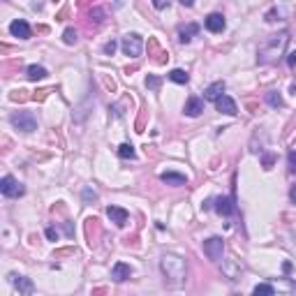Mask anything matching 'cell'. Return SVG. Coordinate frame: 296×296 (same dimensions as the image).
Masks as SVG:
<instances>
[{
	"label": "cell",
	"mask_w": 296,
	"mask_h": 296,
	"mask_svg": "<svg viewBox=\"0 0 296 296\" xmlns=\"http://www.w3.org/2000/svg\"><path fill=\"white\" fill-rule=\"evenodd\" d=\"M289 42V35L287 33H278V35H271V37L266 39L264 44L259 46V53H257V61L262 65H273L278 63L282 53H285V46Z\"/></svg>",
	"instance_id": "obj_1"
},
{
	"label": "cell",
	"mask_w": 296,
	"mask_h": 296,
	"mask_svg": "<svg viewBox=\"0 0 296 296\" xmlns=\"http://www.w3.org/2000/svg\"><path fill=\"white\" fill-rule=\"evenodd\" d=\"M160 268H162V273H164V280L169 282V285H174V287H178V285H183V280H185V262H183L178 255H164V257L160 259Z\"/></svg>",
	"instance_id": "obj_2"
},
{
	"label": "cell",
	"mask_w": 296,
	"mask_h": 296,
	"mask_svg": "<svg viewBox=\"0 0 296 296\" xmlns=\"http://www.w3.org/2000/svg\"><path fill=\"white\" fill-rule=\"evenodd\" d=\"M9 123H12L16 130L26 132V134L37 130V118H35L31 111H14V114L9 116Z\"/></svg>",
	"instance_id": "obj_3"
},
{
	"label": "cell",
	"mask_w": 296,
	"mask_h": 296,
	"mask_svg": "<svg viewBox=\"0 0 296 296\" xmlns=\"http://www.w3.org/2000/svg\"><path fill=\"white\" fill-rule=\"evenodd\" d=\"M121 46H123V53H125V56H130V58H139L141 51H144V39H141V35H137V33H130V35L123 37Z\"/></svg>",
	"instance_id": "obj_4"
},
{
	"label": "cell",
	"mask_w": 296,
	"mask_h": 296,
	"mask_svg": "<svg viewBox=\"0 0 296 296\" xmlns=\"http://www.w3.org/2000/svg\"><path fill=\"white\" fill-rule=\"evenodd\" d=\"M222 250H225V241H222L220 236H211L208 241H204V255L211 262H220Z\"/></svg>",
	"instance_id": "obj_5"
},
{
	"label": "cell",
	"mask_w": 296,
	"mask_h": 296,
	"mask_svg": "<svg viewBox=\"0 0 296 296\" xmlns=\"http://www.w3.org/2000/svg\"><path fill=\"white\" fill-rule=\"evenodd\" d=\"M0 192L5 195V197H21L23 192V185L16 181L14 176H2V181H0Z\"/></svg>",
	"instance_id": "obj_6"
},
{
	"label": "cell",
	"mask_w": 296,
	"mask_h": 296,
	"mask_svg": "<svg viewBox=\"0 0 296 296\" xmlns=\"http://www.w3.org/2000/svg\"><path fill=\"white\" fill-rule=\"evenodd\" d=\"M215 109H218L220 114H227V116H236V114H238L236 102L229 98V95H220V98L215 99Z\"/></svg>",
	"instance_id": "obj_7"
},
{
	"label": "cell",
	"mask_w": 296,
	"mask_h": 296,
	"mask_svg": "<svg viewBox=\"0 0 296 296\" xmlns=\"http://www.w3.org/2000/svg\"><path fill=\"white\" fill-rule=\"evenodd\" d=\"M106 215H109V220L114 222V225H118V227H125L128 225V211L125 208H121V206H109L106 208Z\"/></svg>",
	"instance_id": "obj_8"
},
{
	"label": "cell",
	"mask_w": 296,
	"mask_h": 296,
	"mask_svg": "<svg viewBox=\"0 0 296 296\" xmlns=\"http://www.w3.org/2000/svg\"><path fill=\"white\" fill-rule=\"evenodd\" d=\"M204 26L211 33H222V31H225V26H227V21H225V16H222V14L213 12V14H208L204 19Z\"/></svg>",
	"instance_id": "obj_9"
},
{
	"label": "cell",
	"mask_w": 296,
	"mask_h": 296,
	"mask_svg": "<svg viewBox=\"0 0 296 296\" xmlns=\"http://www.w3.org/2000/svg\"><path fill=\"white\" fill-rule=\"evenodd\" d=\"M9 33H12L14 37H19V39H28V37H31V26L23 21V19H16V21L9 23Z\"/></svg>",
	"instance_id": "obj_10"
},
{
	"label": "cell",
	"mask_w": 296,
	"mask_h": 296,
	"mask_svg": "<svg viewBox=\"0 0 296 296\" xmlns=\"http://www.w3.org/2000/svg\"><path fill=\"white\" fill-rule=\"evenodd\" d=\"M201 111H204V99L197 98V95L188 98V102H185V116H190V118H197Z\"/></svg>",
	"instance_id": "obj_11"
},
{
	"label": "cell",
	"mask_w": 296,
	"mask_h": 296,
	"mask_svg": "<svg viewBox=\"0 0 296 296\" xmlns=\"http://www.w3.org/2000/svg\"><path fill=\"white\" fill-rule=\"evenodd\" d=\"M213 208L220 213V215H234V213H236L234 199H229V197H218V199H215V206H213Z\"/></svg>",
	"instance_id": "obj_12"
},
{
	"label": "cell",
	"mask_w": 296,
	"mask_h": 296,
	"mask_svg": "<svg viewBox=\"0 0 296 296\" xmlns=\"http://www.w3.org/2000/svg\"><path fill=\"white\" fill-rule=\"evenodd\" d=\"M9 280L14 282V287L21 292V294H33L35 292V285H33V280L31 278H23V275H9Z\"/></svg>",
	"instance_id": "obj_13"
},
{
	"label": "cell",
	"mask_w": 296,
	"mask_h": 296,
	"mask_svg": "<svg viewBox=\"0 0 296 296\" xmlns=\"http://www.w3.org/2000/svg\"><path fill=\"white\" fill-rule=\"evenodd\" d=\"M132 275V268H130L125 262H116L114 268H111V278H114L116 282H125Z\"/></svg>",
	"instance_id": "obj_14"
},
{
	"label": "cell",
	"mask_w": 296,
	"mask_h": 296,
	"mask_svg": "<svg viewBox=\"0 0 296 296\" xmlns=\"http://www.w3.org/2000/svg\"><path fill=\"white\" fill-rule=\"evenodd\" d=\"M199 33V26L197 23H188V26H181L178 28V42L181 44H188V42H192V37Z\"/></svg>",
	"instance_id": "obj_15"
},
{
	"label": "cell",
	"mask_w": 296,
	"mask_h": 296,
	"mask_svg": "<svg viewBox=\"0 0 296 296\" xmlns=\"http://www.w3.org/2000/svg\"><path fill=\"white\" fill-rule=\"evenodd\" d=\"M220 95H225V81H215L204 91V99H211V102H215Z\"/></svg>",
	"instance_id": "obj_16"
},
{
	"label": "cell",
	"mask_w": 296,
	"mask_h": 296,
	"mask_svg": "<svg viewBox=\"0 0 296 296\" xmlns=\"http://www.w3.org/2000/svg\"><path fill=\"white\" fill-rule=\"evenodd\" d=\"M160 178H162V183H167V185H185V183H188L185 176H183V174H174V171H164Z\"/></svg>",
	"instance_id": "obj_17"
},
{
	"label": "cell",
	"mask_w": 296,
	"mask_h": 296,
	"mask_svg": "<svg viewBox=\"0 0 296 296\" xmlns=\"http://www.w3.org/2000/svg\"><path fill=\"white\" fill-rule=\"evenodd\" d=\"M264 98H266V102H268V104L273 106V109H282V106H285V99H282V95L278 91H268Z\"/></svg>",
	"instance_id": "obj_18"
},
{
	"label": "cell",
	"mask_w": 296,
	"mask_h": 296,
	"mask_svg": "<svg viewBox=\"0 0 296 296\" xmlns=\"http://www.w3.org/2000/svg\"><path fill=\"white\" fill-rule=\"evenodd\" d=\"M46 76V69L42 67V65H31L28 67V79L31 81H39V79H44Z\"/></svg>",
	"instance_id": "obj_19"
},
{
	"label": "cell",
	"mask_w": 296,
	"mask_h": 296,
	"mask_svg": "<svg viewBox=\"0 0 296 296\" xmlns=\"http://www.w3.org/2000/svg\"><path fill=\"white\" fill-rule=\"evenodd\" d=\"M169 79L176 81V84H188V81H190V76H188L185 69H171V72H169Z\"/></svg>",
	"instance_id": "obj_20"
},
{
	"label": "cell",
	"mask_w": 296,
	"mask_h": 296,
	"mask_svg": "<svg viewBox=\"0 0 296 296\" xmlns=\"http://www.w3.org/2000/svg\"><path fill=\"white\" fill-rule=\"evenodd\" d=\"M118 155H121L123 160H134L137 153H134V146L132 144H121L118 146Z\"/></svg>",
	"instance_id": "obj_21"
},
{
	"label": "cell",
	"mask_w": 296,
	"mask_h": 296,
	"mask_svg": "<svg viewBox=\"0 0 296 296\" xmlns=\"http://www.w3.org/2000/svg\"><path fill=\"white\" fill-rule=\"evenodd\" d=\"M227 268H225V273H227V278H229V280H238V268H236V262H234V259H227Z\"/></svg>",
	"instance_id": "obj_22"
},
{
	"label": "cell",
	"mask_w": 296,
	"mask_h": 296,
	"mask_svg": "<svg viewBox=\"0 0 296 296\" xmlns=\"http://www.w3.org/2000/svg\"><path fill=\"white\" fill-rule=\"evenodd\" d=\"M160 84H162V79H160V76H153V74L146 76V88H148V91H158Z\"/></svg>",
	"instance_id": "obj_23"
},
{
	"label": "cell",
	"mask_w": 296,
	"mask_h": 296,
	"mask_svg": "<svg viewBox=\"0 0 296 296\" xmlns=\"http://www.w3.org/2000/svg\"><path fill=\"white\" fill-rule=\"evenodd\" d=\"M252 292H255V294H264V296H273L275 294V289L271 287V285H257V287L252 289Z\"/></svg>",
	"instance_id": "obj_24"
},
{
	"label": "cell",
	"mask_w": 296,
	"mask_h": 296,
	"mask_svg": "<svg viewBox=\"0 0 296 296\" xmlns=\"http://www.w3.org/2000/svg\"><path fill=\"white\" fill-rule=\"evenodd\" d=\"M63 39H65V44H76V31L74 28H67L65 35H63Z\"/></svg>",
	"instance_id": "obj_25"
},
{
	"label": "cell",
	"mask_w": 296,
	"mask_h": 296,
	"mask_svg": "<svg viewBox=\"0 0 296 296\" xmlns=\"http://www.w3.org/2000/svg\"><path fill=\"white\" fill-rule=\"evenodd\" d=\"M287 164H289V171H292V174H296V151H289Z\"/></svg>",
	"instance_id": "obj_26"
},
{
	"label": "cell",
	"mask_w": 296,
	"mask_h": 296,
	"mask_svg": "<svg viewBox=\"0 0 296 296\" xmlns=\"http://www.w3.org/2000/svg\"><path fill=\"white\" fill-rule=\"evenodd\" d=\"M93 16H95V21H98V23H102V21H104V9H93V12H91V19H93Z\"/></svg>",
	"instance_id": "obj_27"
},
{
	"label": "cell",
	"mask_w": 296,
	"mask_h": 296,
	"mask_svg": "<svg viewBox=\"0 0 296 296\" xmlns=\"http://www.w3.org/2000/svg\"><path fill=\"white\" fill-rule=\"evenodd\" d=\"M273 162H275L273 155H264V160H262V164H264V169H271V167H273Z\"/></svg>",
	"instance_id": "obj_28"
},
{
	"label": "cell",
	"mask_w": 296,
	"mask_h": 296,
	"mask_svg": "<svg viewBox=\"0 0 296 296\" xmlns=\"http://www.w3.org/2000/svg\"><path fill=\"white\" fill-rule=\"evenodd\" d=\"M153 2V7L155 9H164V7H169V0H151Z\"/></svg>",
	"instance_id": "obj_29"
},
{
	"label": "cell",
	"mask_w": 296,
	"mask_h": 296,
	"mask_svg": "<svg viewBox=\"0 0 296 296\" xmlns=\"http://www.w3.org/2000/svg\"><path fill=\"white\" fill-rule=\"evenodd\" d=\"M114 51H116V42L111 39V42H106V44H104V53H109V56H114Z\"/></svg>",
	"instance_id": "obj_30"
},
{
	"label": "cell",
	"mask_w": 296,
	"mask_h": 296,
	"mask_svg": "<svg viewBox=\"0 0 296 296\" xmlns=\"http://www.w3.org/2000/svg\"><path fill=\"white\" fill-rule=\"evenodd\" d=\"M287 65H289V67H292V69L296 67V51H292V53H289V56H287Z\"/></svg>",
	"instance_id": "obj_31"
},
{
	"label": "cell",
	"mask_w": 296,
	"mask_h": 296,
	"mask_svg": "<svg viewBox=\"0 0 296 296\" xmlns=\"http://www.w3.org/2000/svg\"><path fill=\"white\" fill-rule=\"evenodd\" d=\"M84 199H86V201H95V199H98V195H95L93 190H84Z\"/></svg>",
	"instance_id": "obj_32"
},
{
	"label": "cell",
	"mask_w": 296,
	"mask_h": 296,
	"mask_svg": "<svg viewBox=\"0 0 296 296\" xmlns=\"http://www.w3.org/2000/svg\"><path fill=\"white\" fill-rule=\"evenodd\" d=\"M23 93H26V91H16V93H12L9 98L14 99V102H19V99H26V95H23Z\"/></svg>",
	"instance_id": "obj_33"
},
{
	"label": "cell",
	"mask_w": 296,
	"mask_h": 296,
	"mask_svg": "<svg viewBox=\"0 0 296 296\" xmlns=\"http://www.w3.org/2000/svg\"><path fill=\"white\" fill-rule=\"evenodd\" d=\"M46 236H49L51 241H56V238H58V231H56L53 227H49V229H46Z\"/></svg>",
	"instance_id": "obj_34"
},
{
	"label": "cell",
	"mask_w": 296,
	"mask_h": 296,
	"mask_svg": "<svg viewBox=\"0 0 296 296\" xmlns=\"http://www.w3.org/2000/svg\"><path fill=\"white\" fill-rule=\"evenodd\" d=\"M289 197H292V201H294V204H296V185H294V188H292V192H289Z\"/></svg>",
	"instance_id": "obj_35"
},
{
	"label": "cell",
	"mask_w": 296,
	"mask_h": 296,
	"mask_svg": "<svg viewBox=\"0 0 296 296\" xmlns=\"http://www.w3.org/2000/svg\"><path fill=\"white\" fill-rule=\"evenodd\" d=\"M183 5H185V7H192V5H195V0H181Z\"/></svg>",
	"instance_id": "obj_36"
}]
</instances>
